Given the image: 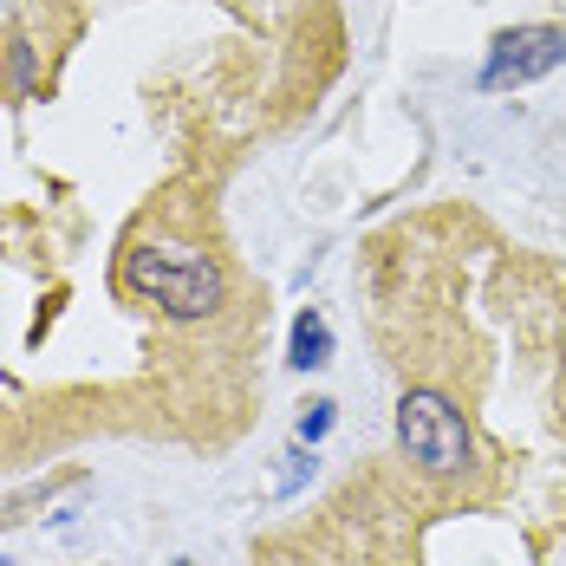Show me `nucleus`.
Here are the masks:
<instances>
[{
  "label": "nucleus",
  "instance_id": "obj_2",
  "mask_svg": "<svg viewBox=\"0 0 566 566\" xmlns=\"http://www.w3.org/2000/svg\"><path fill=\"white\" fill-rule=\"evenodd\" d=\"M397 443L430 475H462L475 469V437L443 391H403L397 397Z\"/></svg>",
  "mask_w": 566,
  "mask_h": 566
},
{
  "label": "nucleus",
  "instance_id": "obj_3",
  "mask_svg": "<svg viewBox=\"0 0 566 566\" xmlns=\"http://www.w3.org/2000/svg\"><path fill=\"white\" fill-rule=\"evenodd\" d=\"M560 65H566V27H514V33H495V46H489L482 92L547 78V72H560Z\"/></svg>",
  "mask_w": 566,
  "mask_h": 566
},
{
  "label": "nucleus",
  "instance_id": "obj_1",
  "mask_svg": "<svg viewBox=\"0 0 566 566\" xmlns=\"http://www.w3.org/2000/svg\"><path fill=\"white\" fill-rule=\"evenodd\" d=\"M124 286L150 300L164 319H209L228 300V274L202 248H170V241H137L124 254Z\"/></svg>",
  "mask_w": 566,
  "mask_h": 566
},
{
  "label": "nucleus",
  "instance_id": "obj_4",
  "mask_svg": "<svg viewBox=\"0 0 566 566\" xmlns=\"http://www.w3.org/2000/svg\"><path fill=\"white\" fill-rule=\"evenodd\" d=\"M293 365H300V371H319V365H333V326H326L313 306L293 319Z\"/></svg>",
  "mask_w": 566,
  "mask_h": 566
},
{
  "label": "nucleus",
  "instance_id": "obj_5",
  "mask_svg": "<svg viewBox=\"0 0 566 566\" xmlns=\"http://www.w3.org/2000/svg\"><path fill=\"white\" fill-rule=\"evenodd\" d=\"M333 430V403L319 397V403H306V417H300V443H319Z\"/></svg>",
  "mask_w": 566,
  "mask_h": 566
}]
</instances>
